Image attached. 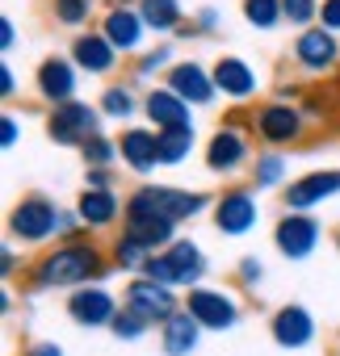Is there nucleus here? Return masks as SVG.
I'll list each match as a JSON object with an SVG mask.
<instances>
[{"label":"nucleus","instance_id":"nucleus-1","mask_svg":"<svg viewBox=\"0 0 340 356\" xmlns=\"http://www.w3.org/2000/svg\"><path fill=\"white\" fill-rule=\"evenodd\" d=\"M109 273V260L97 243H59L51 252H42L30 268L38 289H84L93 281H101Z\"/></svg>","mask_w":340,"mask_h":356},{"label":"nucleus","instance_id":"nucleus-2","mask_svg":"<svg viewBox=\"0 0 340 356\" xmlns=\"http://www.w3.org/2000/svg\"><path fill=\"white\" fill-rule=\"evenodd\" d=\"M215 197L202 189H173V185H139L126 197V214L122 218H168V222H190L202 210H210Z\"/></svg>","mask_w":340,"mask_h":356},{"label":"nucleus","instance_id":"nucleus-3","mask_svg":"<svg viewBox=\"0 0 340 356\" xmlns=\"http://www.w3.org/2000/svg\"><path fill=\"white\" fill-rule=\"evenodd\" d=\"M139 277H151V281H160L168 289H198L202 277H206V256H202V248L194 239H177L168 252H155L143 264Z\"/></svg>","mask_w":340,"mask_h":356},{"label":"nucleus","instance_id":"nucleus-4","mask_svg":"<svg viewBox=\"0 0 340 356\" xmlns=\"http://www.w3.org/2000/svg\"><path fill=\"white\" fill-rule=\"evenodd\" d=\"M307 113H302V105H294V101H265V105H256L252 109V134L269 147V151H281V147H294V143H302V134H307Z\"/></svg>","mask_w":340,"mask_h":356},{"label":"nucleus","instance_id":"nucleus-5","mask_svg":"<svg viewBox=\"0 0 340 356\" xmlns=\"http://www.w3.org/2000/svg\"><path fill=\"white\" fill-rule=\"evenodd\" d=\"M59 218H63V210H59L51 197L26 193V197L9 210V239H17V243H26V248H42L47 239L59 235Z\"/></svg>","mask_w":340,"mask_h":356},{"label":"nucleus","instance_id":"nucleus-6","mask_svg":"<svg viewBox=\"0 0 340 356\" xmlns=\"http://www.w3.org/2000/svg\"><path fill=\"white\" fill-rule=\"evenodd\" d=\"M47 134L55 147H84L93 134H101V109L88 101H72L47 113Z\"/></svg>","mask_w":340,"mask_h":356},{"label":"nucleus","instance_id":"nucleus-7","mask_svg":"<svg viewBox=\"0 0 340 356\" xmlns=\"http://www.w3.org/2000/svg\"><path fill=\"white\" fill-rule=\"evenodd\" d=\"M206 168L215 172V176H231V172H240V168H252V143H248V130L244 126H235V122H227V126H219L210 138H206Z\"/></svg>","mask_w":340,"mask_h":356},{"label":"nucleus","instance_id":"nucleus-8","mask_svg":"<svg viewBox=\"0 0 340 356\" xmlns=\"http://www.w3.org/2000/svg\"><path fill=\"white\" fill-rule=\"evenodd\" d=\"M210 218H215V231H219V235H231V239H240V235L256 231V222H261L256 193H252L248 185L223 189V193L215 197V210H210Z\"/></svg>","mask_w":340,"mask_h":356},{"label":"nucleus","instance_id":"nucleus-9","mask_svg":"<svg viewBox=\"0 0 340 356\" xmlns=\"http://www.w3.org/2000/svg\"><path fill=\"white\" fill-rule=\"evenodd\" d=\"M122 306L126 310H134V314H143L147 323H168L177 310H185L181 302H177V289H168V285H160V281H151V277H134L130 285H126V293H122Z\"/></svg>","mask_w":340,"mask_h":356},{"label":"nucleus","instance_id":"nucleus-10","mask_svg":"<svg viewBox=\"0 0 340 356\" xmlns=\"http://www.w3.org/2000/svg\"><path fill=\"white\" fill-rule=\"evenodd\" d=\"M327 197H340V168H319V172L294 176V181L281 189V202H286L290 214H311Z\"/></svg>","mask_w":340,"mask_h":356},{"label":"nucleus","instance_id":"nucleus-11","mask_svg":"<svg viewBox=\"0 0 340 356\" xmlns=\"http://www.w3.org/2000/svg\"><path fill=\"white\" fill-rule=\"evenodd\" d=\"M76 88H80V67L72 63V55H47L38 63V76H34V92L59 109V105H72L76 101Z\"/></svg>","mask_w":340,"mask_h":356},{"label":"nucleus","instance_id":"nucleus-12","mask_svg":"<svg viewBox=\"0 0 340 356\" xmlns=\"http://www.w3.org/2000/svg\"><path fill=\"white\" fill-rule=\"evenodd\" d=\"M294 63L311 76H327L340 67V38L323 26H311V30H298L294 38Z\"/></svg>","mask_w":340,"mask_h":356},{"label":"nucleus","instance_id":"nucleus-13","mask_svg":"<svg viewBox=\"0 0 340 356\" xmlns=\"http://www.w3.org/2000/svg\"><path fill=\"white\" fill-rule=\"evenodd\" d=\"M319 239H323V227H319L315 214H290L286 210L273 227V243L286 260H307L319 248Z\"/></svg>","mask_w":340,"mask_h":356},{"label":"nucleus","instance_id":"nucleus-14","mask_svg":"<svg viewBox=\"0 0 340 356\" xmlns=\"http://www.w3.org/2000/svg\"><path fill=\"white\" fill-rule=\"evenodd\" d=\"M185 310L202 323V331H231V327L240 323V302H235L227 289H206V285H198V289H190Z\"/></svg>","mask_w":340,"mask_h":356},{"label":"nucleus","instance_id":"nucleus-15","mask_svg":"<svg viewBox=\"0 0 340 356\" xmlns=\"http://www.w3.org/2000/svg\"><path fill=\"white\" fill-rule=\"evenodd\" d=\"M118 310H122L118 298L101 281H93L84 289H72V298H68V314H72L76 327H114Z\"/></svg>","mask_w":340,"mask_h":356},{"label":"nucleus","instance_id":"nucleus-16","mask_svg":"<svg viewBox=\"0 0 340 356\" xmlns=\"http://www.w3.org/2000/svg\"><path fill=\"white\" fill-rule=\"evenodd\" d=\"M164 80H168V88H173L185 105H194V109H206V105H215V97H219V88H215V72L202 67L198 59H181Z\"/></svg>","mask_w":340,"mask_h":356},{"label":"nucleus","instance_id":"nucleus-17","mask_svg":"<svg viewBox=\"0 0 340 356\" xmlns=\"http://www.w3.org/2000/svg\"><path fill=\"white\" fill-rule=\"evenodd\" d=\"M101 34L114 42L118 55H143L147 26H143L139 9H130V5H109V9L101 13Z\"/></svg>","mask_w":340,"mask_h":356},{"label":"nucleus","instance_id":"nucleus-18","mask_svg":"<svg viewBox=\"0 0 340 356\" xmlns=\"http://www.w3.org/2000/svg\"><path fill=\"white\" fill-rule=\"evenodd\" d=\"M143 113H147V122H151L155 134H164V130H194V105H185L168 84L151 88L143 97Z\"/></svg>","mask_w":340,"mask_h":356},{"label":"nucleus","instance_id":"nucleus-19","mask_svg":"<svg viewBox=\"0 0 340 356\" xmlns=\"http://www.w3.org/2000/svg\"><path fill=\"white\" fill-rule=\"evenodd\" d=\"M210 72H215V88H219V97H227V101H252L256 88H261L256 67H252L248 59H240V55H223Z\"/></svg>","mask_w":340,"mask_h":356},{"label":"nucleus","instance_id":"nucleus-20","mask_svg":"<svg viewBox=\"0 0 340 356\" xmlns=\"http://www.w3.org/2000/svg\"><path fill=\"white\" fill-rule=\"evenodd\" d=\"M76 214L84 231H109L126 214V202H118V189H84L76 197Z\"/></svg>","mask_w":340,"mask_h":356},{"label":"nucleus","instance_id":"nucleus-21","mask_svg":"<svg viewBox=\"0 0 340 356\" xmlns=\"http://www.w3.org/2000/svg\"><path fill=\"white\" fill-rule=\"evenodd\" d=\"M72 63L80 67V76H109L114 67H118V51H114V42L97 30H88V34H80L76 42H72Z\"/></svg>","mask_w":340,"mask_h":356},{"label":"nucleus","instance_id":"nucleus-22","mask_svg":"<svg viewBox=\"0 0 340 356\" xmlns=\"http://www.w3.org/2000/svg\"><path fill=\"white\" fill-rule=\"evenodd\" d=\"M118 151H122V163L130 172H139V176H147V172L160 168V138L147 126H126L122 138H118Z\"/></svg>","mask_w":340,"mask_h":356},{"label":"nucleus","instance_id":"nucleus-23","mask_svg":"<svg viewBox=\"0 0 340 356\" xmlns=\"http://www.w3.org/2000/svg\"><path fill=\"white\" fill-rule=\"evenodd\" d=\"M269 331H273V339H277L281 348H307V343L315 339V318H311L307 306H281V310L273 314Z\"/></svg>","mask_w":340,"mask_h":356},{"label":"nucleus","instance_id":"nucleus-24","mask_svg":"<svg viewBox=\"0 0 340 356\" xmlns=\"http://www.w3.org/2000/svg\"><path fill=\"white\" fill-rule=\"evenodd\" d=\"M198 339H202V323H198L190 310H177L173 318L160 327V348H164V356H190V352L198 348Z\"/></svg>","mask_w":340,"mask_h":356},{"label":"nucleus","instance_id":"nucleus-25","mask_svg":"<svg viewBox=\"0 0 340 356\" xmlns=\"http://www.w3.org/2000/svg\"><path fill=\"white\" fill-rule=\"evenodd\" d=\"M122 235H130L134 243H143L155 256V252H168L177 243V222H168V218H122Z\"/></svg>","mask_w":340,"mask_h":356},{"label":"nucleus","instance_id":"nucleus-26","mask_svg":"<svg viewBox=\"0 0 340 356\" xmlns=\"http://www.w3.org/2000/svg\"><path fill=\"white\" fill-rule=\"evenodd\" d=\"M139 17L147 30L155 34H177L185 26V9H181V0H139Z\"/></svg>","mask_w":340,"mask_h":356},{"label":"nucleus","instance_id":"nucleus-27","mask_svg":"<svg viewBox=\"0 0 340 356\" xmlns=\"http://www.w3.org/2000/svg\"><path fill=\"white\" fill-rule=\"evenodd\" d=\"M97 109H101L109 122H130L134 113H143V101H139L134 84H105V92H101Z\"/></svg>","mask_w":340,"mask_h":356},{"label":"nucleus","instance_id":"nucleus-28","mask_svg":"<svg viewBox=\"0 0 340 356\" xmlns=\"http://www.w3.org/2000/svg\"><path fill=\"white\" fill-rule=\"evenodd\" d=\"M286 172H290L286 155L265 147V151H256V159H252V185H256V189H281V185H286Z\"/></svg>","mask_w":340,"mask_h":356},{"label":"nucleus","instance_id":"nucleus-29","mask_svg":"<svg viewBox=\"0 0 340 356\" xmlns=\"http://www.w3.org/2000/svg\"><path fill=\"white\" fill-rule=\"evenodd\" d=\"M173 67H177L173 47L160 42V47H151V51H143V55L134 59V80H139V84H147V80H155V76H168Z\"/></svg>","mask_w":340,"mask_h":356},{"label":"nucleus","instance_id":"nucleus-30","mask_svg":"<svg viewBox=\"0 0 340 356\" xmlns=\"http://www.w3.org/2000/svg\"><path fill=\"white\" fill-rule=\"evenodd\" d=\"M160 138V163H185L190 155H194V147H198V134L194 130H164V134H155Z\"/></svg>","mask_w":340,"mask_h":356},{"label":"nucleus","instance_id":"nucleus-31","mask_svg":"<svg viewBox=\"0 0 340 356\" xmlns=\"http://www.w3.org/2000/svg\"><path fill=\"white\" fill-rule=\"evenodd\" d=\"M240 5H244V22L252 30H277L286 22L281 0H240Z\"/></svg>","mask_w":340,"mask_h":356},{"label":"nucleus","instance_id":"nucleus-32","mask_svg":"<svg viewBox=\"0 0 340 356\" xmlns=\"http://www.w3.org/2000/svg\"><path fill=\"white\" fill-rule=\"evenodd\" d=\"M80 159H84V168H114V163L122 159L118 138H109V134H93V138L80 147Z\"/></svg>","mask_w":340,"mask_h":356},{"label":"nucleus","instance_id":"nucleus-33","mask_svg":"<svg viewBox=\"0 0 340 356\" xmlns=\"http://www.w3.org/2000/svg\"><path fill=\"white\" fill-rule=\"evenodd\" d=\"M109 260H114L122 273H143V264L151 260V252H147L143 243H134L130 235H118L114 248H109Z\"/></svg>","mask_w":340,"mask_h":356},{"label":"nucleus","instance_id":"nucleus-34","mask_svg":"<svg viewBox=\"0 0 340 356\" xmlns=\"http://www.w3.org/2000/svg\"><path fill=\"white\" fill-rule=\"evenodd\" d=\"M93 17V0H55V22L68 30H84Z\"/></svg>","mask_w":340,"mask_h":356},{"label":"nucleus","instance_id":"nucleus-35","mask_svg":"<svg viewBox=\"0 0 340 356\" xmlns=\"http://www.w3.org/2000/svg\"><path fill=\"white\" fill-rule=\"evenodd\" d=\"M319 5H323V0H281L286 22H290V26H298V30L319 26Z\"/></svg>","mask_w":340,"mask_h":356},{"label":"nucleus","instance_id":"nucleus-36","mask_svg":"<svg viewBox=\"0 0 340 356\" xmlns=\"http://www.w3.org/2000/svg\"><path fill=\"white\" fill-rule=\"evenodd\" d=\"M147 327H151V323H147L143 314H134V310H126V306H122L109 331H114V335H118L122 343H134V339H143V335H147Z\"/></svg>","mask_w":340,"mask_h":356},{"label":"nucleus","instance_id":"nucleus-37","mask_svg":"<svg viewBox=\"0 0 340 356\" xmlns=\"http://www.w3.org/2000/svg\"><path fill=\"white\" fill-rule=\"evenodd\" d=\"M84 189H118V176L109 168H84Z\"/></svg>","mask_w":340,"mask_h":356},{"label":"nucleus","instance_id":"nucleus-38","mask_svg":"<svg viewBox=\"0 0 340 356\" xmlns=\"http://www.w3.org/2000/svg\"><path fill=\"white\" fill-rule=\"evenodd\" d=\"M319 26L340 34V0H323V5H319Z\"/></svg>","mask_w":340,"mask_h":356},{"label":"nucleus","instance_id":"nucleus-39","mask_svg":"<svg viewBox=\"0 0 340 356\" xmlns=\"http://www.w3.org/2000/svg\"><path fill=\"white\" fill-rule=\"evenodd\" d=\"M17 138H22V126H17V118H13V113H5V122H0V147L13 151V147H17Z\"/></svg>","mask_w":340,"mask_h":356},{"label":"nucleus","instance_id":"nucleus-40","mask_svg":"<svg viewBox=\"0 0 340 356\" xmlns=\"http://www.w3.org/2000/svg\"><path fill=\"white\" fill-rule=\"evenodd\" d=\"M261 277H265V264H261L256 256H244V260H240V281H244V285H261Z\"/></svg>","mask_w":340,"mask_h":356},{"label":"nucleus","instance_id":"nucleus-41","mask_svg":"<svg viewBox=\"0 0 340 356\" xmlns=\"http://www.w3.org/2000/svg\"><path fill=\"white\" fill-rule=\"evenodd\" d=\"M219 26H223L219 9H198V22H194V30H198V34H215Z\"/></svg>","mask_w":340,"mask_h":356},{"label":"nucleus","instance_id":"nucleus-42","mask_svg":"<svg viewBox=\"0 0 340 356\" xmlns=\"http://www.w3.org/2000/svg\"><path fill=\"white\" fill-rule=\"evenodd\" d=\"M17 47V26L9 17H0V51H13Z\"/></svg>","mask_w":340,"mask_h":356},{"label":"nucleus","instance_id":"nucleus-43","mask_svg":"<svg viewBox=\"0 0 340 356\" xmlns=\"http://www.w3.org/2000/svg\"><path fill=\"white\" fill-rule=\"evenodd\" d=\"M0 92H5V101H9V97L17 92V72H13L9 63H5V67H0Z\"/></svg>","mask_w":340,"mask_h":356},{"label":"nucleus","instance_id":"nucleus-44","mask_svg":"<svg viewBox=\"0 0 340 356\" xmlns=\"http://www.w3.org/2000/svg\"><path fill=\"white\" fill-rule=\"evenodd\" d=\"M302 113H307V122H327V118H332V109H327L323 101H307Z\"/></svg>","mask_w":340,"mask_h":356},{"label":"nucleus","instance_id":"nucleus-45","mask_svg":"<svg viewBox=\"0 0 340 356\" xmlns=\"http://www.w3.org/2000/svg\"><path fill=\"white\" fill-rule=\"evenodd\" d=\"M22 356H63V348L59 343H30Z\"/></svg>","mask_w":340,"mask_h":356},{"label":"nucleus","instance_id":"nucleus-46","mask_svg":"<svg viewBox=\"0 0 340 356\" xmlns=\"http://www.w3.org/2000/svg\"><path fill=\"white\" fill-rule=\"evenodd\" d=\"M17 273V252H13V243H5V277H13Z\"/></svg>","mask_w":340,"mask_h":356},{"label":"nucleus","instance_id":"nucleus-47","mask_svg":"<svg viewBox=\"0 0 340 356\" xmlns=\"http://www.w3.org/2000/svg\"><path fill=\"white\" fill-rule=\"evenodd\" d=\"M109 5H130V9H134V5H139V0H109Z\"/></svg>","mask_w":340,"mask_h":356},{"label":"nucleus","instance_id":"nucleus-48","mask_svg":"<svg viewBox=\"0 0 340 356\" xmlns=\"http://www.w3.org/2000/svg\"><path fill=\"white\" fill-rule=\"evenodd\" d=\"M336 252H340V231H336Z\"/></svg>","mask_w":340,"mask_h":356}]
</instances>
